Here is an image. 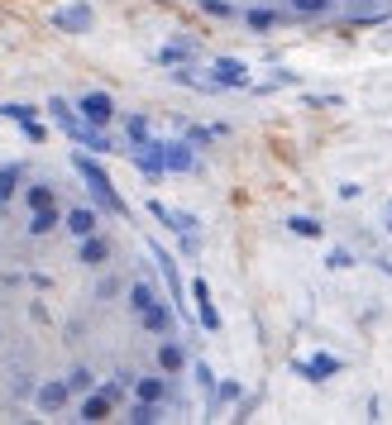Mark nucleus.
<instances>
[{
  "label": "nucleus",
  "instance_id": "4c0bfd02",
  "mask_svg": "<svg viewBox=\"0 0 392 425\" xmlns=\"http://www.w3.org/2000/svg\"><path fill=\"white\" fill-rule=\"evenodd\" d=\"M383 230H392V205H388V215H383Z\"/></svg>",
  "mask_w": 392,
  "mask_h": 425
},
{
  "label": "nucleus",
  "instance_id": "412c9836",
  "mask_svg": "<svg viewBox=\"0 0 392 425\" xmlns=\"http://www.w3.org/2000/svg\"><path fill=\"white\" fill-rule=\"evenodd\" d=\"M191 53H196V43H187V39H177V43H168L163 53H158V63H163V67H177V63H187Z\"/></svg>",
  "mask_w": 392,
  "mask_h": 425
},
{
  "label": "nucleus",
  "instance_id": "c756f323",
  "mask_svg": "<svg viewBox=\"0 0 392 425\" xmlns=\"http://www.w3.org/2000/svg\"><path fill=\"white\" fill-rule=\"evenodd\" d=\"M67 387H72V392H91V387H96L91 368H72V373H67Z\"/></svg>",
  "mask_w": 392,
  "mask_h": 425
},
{
  "label": "nucleus",
  "instance_id": "c9c22d12",
  "mask_svg": "<svg viewBox=\"0 0 392 425\" xmlns=\"http://www.w3.org/2000/svg\"><path fill=\"white\" fill-rule=\"evenodd\" d=\"M24 139H29V143H44L48 134H44V125H39V120H29V125H24Z\"/></svg>",
  "mask_w": 392,
  "mask_h": 425
},
{
  "label": "nucleus",
  "instance_id": "6ab92c4d",
  "mask_svg": "<svg viewBox=\"0 0 392 425\" xmlns=\"http://www.w3.org/2000/svg\"><path fill=\"white\" fill-rule=\"evenodd\" d=\"M24 205H29V210H44V205H58V191L48 187V182H34V187H24Z\"/></svg>",
  "mask_w": 392,
  "mask_h": 425
},
{
  "label": "nucleus",
  "instance_id": "39448f33",
  "mask_svg": "<svg viewBox=\"0 0 392 425\" xmlns=\"http://www.w3.org/2000/svg\"><path fill=\"white\" fill-rule=\"evenodd\" d=\"M77 111H81V120H86V125L106 129L110 115H115V101H110V91H86V96L77 101Z\"/></svg>",
  "mask_w": 392,
  "mask_h": 425
},
{
  "label": "nucleus",
  "instance_id": "aec40b11",
  "mask_svg": "<svg viewBox=\"0 0 392 425\" xmlns=\"http://www.w3.org/2000/svg\"><path fill=\"white\" fill-rule=\"evenodd\" d=\"M129 421H134V425H154V421H163V406H158V401H144V396H134Z\"/></svg>",
  "mask_w": 392,
  "mask_h": 425
},
{
  "label": "nucleus",
  "instance_id": "423d86ee",
  "mask_svg": "<svg viewBox=\"0 0 392 425\" xmlns=\"http://www.w3.org/2000/svg\"><path fill=\"white\" fill-rule=\"evenodd\" d=\"M163 163H168V173H196V143L191 139H163Z\"/></svg>",
  "mask_w": 392,
  "mask_h": 425
},
{
  "label": "nucleus",
  "instance_id": "c85d7f7f",
  "mask_svg": "<svg viewBox=\"0 0 392 425\" xmlns=\"http://www.w3.org/2000/svg\"><path fill=\"white\" fill-rule=\"evenodd\" d=\"M220 134H225V129H220V125H216V129H201V125H191V129H187V139L196 143V148H211V143H216Z\"/></svg>",
  "mask_w": 392,
  "mask_h": 425
},
{
  "label": "nucleus",
  "instance_id": "72a5a7b5",
  "mask_svg": "<svg viewBox=\"0 0 392 425\" xmlns=\"http://www.w3.org/2000/svg\"><path fill=\"white\" fill-rule=\"evenodd\" d=\"M235 396H239V382H220L216 396H211V406H216V401H235Z\"/></svg>",
  "mask_w": 392,
  "mask_h": 425
},
{
  "label": "nucleus",
  "instance_id": "58836bf2",
  "mask_svg": "<svg viewBox=\"0 0 392 425\" xmlns=\"http://www.w3.org/2000/svg\"><path fill=\"white\" fill-rule=\"evenodd\" d=\"M196 5H201V0H196Z\"/></svg>",
  "mask_w": 392,
  "mask_h": 425
},
{
  "label": "nucleus",
  "instance_id": "a211bd4d",
  "mask_svg": "<svg viewBox=\"0 0 392 425\" xmlns=\"http://www.w3.org/2000/svg\"><path fill=\"white\" fill-rule=\"evenodd\" d=\"M58 225H63V210H58V205H44V210L29 215V235H53Z\"/></svg>",
  "mask_w": 392,
  "mask_h": 425
},
{
  "label": "nucleus",
  "instance_id": "cd10ccee",
  "mask_svg": "<svg viewBox=\"0 0 392 425\" xmlns=\"http://www.w3.org/2000/svg\"><path fill=\"white\" fill-rule=\"evenodd\" d=\"M125 134H129V143H134V148H139V143H149V120H144V115H129Z\"/></svg>",
  "mask_w": 392,
  "mask_h": 425
},
{
  "label": "nucleus",
  "instance_id": "f704fd0d",
  "mask_svg": "<svg viewBox=\"0 0 392 425\" xmlns=\"http://www.w3.org/2000/svg\"><path fill=\"white\" fill-rule=\"evenodd\" d=\"M201 10H206V15H220V19H225V15H235V10H230L225 0H201Z\"/></svg>",
  "mask_w": 392,
  "mask_h": 425
},
{
  "label": "nucleus",
  "instance_id": "e433bc0d",
  "mask_svg": "<svg viewBox=\"0 0 392 425\" xmlns=\"http://www.w3.org/2000/svg\"><path fill=\"white\" fill-rule=\"evenodd\" d=\"M115 292H120V282H115V277H106V282L96 287V297H101V301H106V297H115Z\"/></svg>",
  "mask_w": 392,
  "mask_h": 425
},
{
  "label": "nucleus",
  "instance_id": "2eb2a0df",
  "mask_svg": "<svg viewBox=\"0 0 392 425\" xmlns=\"http://www.w3.org/2000/svg\"><path fill=\"white\" fill-rule=\"evenodd\" d=\"M77 258L86 263V268H101V263L110 258V244L101 235H86V239H81V249H77Z\"/></svg>",
  "mask_w": 392,
  "mask_h": 425
},
{
  "label": "nucleus",
  "instance_id": "9b49d317",
  "mask_svg": "<svg viewBox=\"0 0 392 425\" xmlns=\"http://www.w3.org/2000/svg\"><path fill=\"white\" fill-rule=\"evenodd\" d=\"M191 301H196V320H201V330H220V311H216V301H211V287L191 282Z\"/></svg>",
  "mask_w": 392,
  "mask_h": 425
},
{
  "label": "nucleus",
  "instance_id": "4be33fe9",
  "mask_svg": "<svg viewBox=\"0 0 392 425\" xmlns=\"http://www.w3.org/2000/svg\"><path fill=\"white\" fill-rule=\"evenodd\" d=\"M154 301H158V292H154L149 282H134V287H129V306H134V315H139V311H149Z\"/></svg>",
  "mask_w": 392,
  "mask_h": 425
},
{
  "label": "nucleus",
  "instance_id": "5701e85b",
  "mask_svg": "<svg viewBox=\"0 0 392 425\" xmlns=\"http://www.w3.org/2000/svg\"><path fill=\"white\" fill-rule=\"evenodd\" d=\"M244 24H249L253 34H268L278 24V10H244Z\"/></svg>",
  "mask_w": 392,
  "mask_h": 425
},
{
  "label": "nucleus",
  "instance_id": "6e6552de",
  "mask_svg": "<svg viewBox=\"0 0 392 425\" xmlns=\"http://www.w3.org/2000/svg\"><path fill=\"white\" fill-rule=\"evenodd\" d=\"M67 396H72L67 378H53V382H39V392H34V406L44 411V416H58V411L67 406Z\"/></svg>",
  "mask_w": 392,
  "mask_h": 425
},
{
  "label": "nucleus",
  "instance_id": "7ed1b4c3",
  "mask_svg": "<svg viewBox=\"0 0 392 425\" xmlns=\"http://www.w3.org/2000/svg\"><path fill=\"white\" fill-rule=\"evenodd\" d=\"M149 210H154V220H163L173 235H182V239H191L196 230H201V220H196L191 210H173V205H163V201H149Z\"/></svg>",
  "mask_w": 392,
  "mask_h": 425
},
{
  "label": "nucleus",
  "instance_id": "1a4fd4ad",
  "mask_svg": "<svg viewBox=\"0 0 392 425\" xmlns=\"http://www.w3.org/2000/svg\"><path fill=\"white\" fill-rule=\"evenodd\" d=\"M53 24L63 34H91L96 15H91V5H63V10H53Z\"/></svg>",
  "mask_w": 392,
  "mask_h": 425
},
{
  "label": "nucleus",
  "instance_id": "f03ea898",
  "mask_svg": "<svg viewBox=\"0 0 392 425\" xmlns=\"http://www.w3.org/2000/svg\"><path fill=\"white\" fill-rule=\"evenodd\" d=\"M149 253H154V263H158V272L168 277V301H173V311H187V287H182V272H177V258L163 244H149Z\"/></svg>",
  "mask_w": 392,
  "mask_h": 425
},
{
  "label": "nucleus",
  "instance_id": "dca6fc26",
  "mask_svg": "<svg viewBox=\"0 0 392 425\" xmlns=\"http://www.w3.org/2000/svg\"><path fill=\"white\" fill-rule=\"evenodd\" d=\"M110 406H115V396H110V392H86V401H81V416H77V421H106Z\"/></svg>",
  "mask_w": 392,
  "mask_h": 425
},
{
  "label": "nucleus",
  "instance_id": "393cba45",
  "mask_svg": "<svg viewBox=\"0 0 392 425\" xmlns=\"http://www.w3.org/2000/svg\"><path fill=\"white\" fill-rule=\"evenodd\" d=\"M134 396H144V401H163V396H168V382H163V378H139Z\"/></svg>",
  "mask_w": 392,
  "mask_h": 425
},
{
  "label": "nucleus",
  "instance_id": "f3484780",
  "mask_svg": "<svg viewBox=\"0 0 392 425\" xmlns=\"http://www.w3.org/2000/svg\"><path fill=\"white\" fill-rule=\"evenodd\" d=\"M19 182H24V163H5V168H0V205L15 201Z\"/></svg>",
  "mask_w": 392,
  "mask_h": 425
},
{
  "label": "nucleus",
  "instance_id": "473e14b6",
  "mask_svg": "<svg viewBox=\"0 0 392 425\" xmlns=\"http://www.w3.org/2000/svg\"><path fill=\"white\" fill-rule=\"evenodd\" d=\"M34 392H39V387H34L29 378H15V382H10V396H15V401H24V396H34Z\"/></svg>",
  "mask_w": 392,
  "mask_h": 425
},
{
  "label": "nucleus",
  "instance_id": "bb28decb",
  "mask_svg": "<svg viewBox=\"0 0 392 425\" xmlns=\"http://www.w3.org/2000/svg\"><path fill=\"white\" fill-rule=\"evenodd\" d=\"M292 10H297V15H330L335 0H292Z\"/></svg>",
  "mask_w": 392,
  "mask_h": 425
},
{
  "label": "nucleus",
  "instance_id": "f8f14e48",
  "mask_svg": "<svg viewBox=\"0 0 392 425\" xmlns=\"http://www.w3.org/2000/svg\"><path fill=\"white\" fill-rule=\"evenodd\" d=\"M158 368H163L168 378H177V373L187 368V349H182V339H163V344H158Z\"/></svg>",
  "mask_w": 392,
  "mask_h": 425
},
{
  "label": "nucleus",
  "instance_id": "b1692460",
  "mask_svg": "<svg viewBox=\"0 0 392 425\" xmlns=\"http://www.w3.org/2000/svg\"><path fill=\"white\" fill-rule=\"evenodd\" d=\"M287 230L301 239H321V220H311V215H287Z\"/></svg>",
  "mask_w": 392,
  "mask_h": 425
},
{
  "label": "nucleus",
  "instance_id": "4468645a",
  "mask_svg": "<svg viewBox=\"0 0 392 425\" xmlns=\"http://www.w3.org/2000/svg\"><path fill=\"white\" fill-rule=\"evenodd\" d=\"M63 225H67L77 239H86V235H96V230H101V215H96L91 205H77V210H67V215H63Z\"/></svg>",
  "mask_w": 392,
  "mask_h": 425
},
{
  "label": "nucleus",
  "instance_id": "ddd939ff",
  "mask_svg": "<svg viewBox=\"0 0 392 425\" xmlns=\"http://www.w3.org/2000/svg\"><path fill=\"white\" fill-rule=\"evenodd\" d=\"M139 325L149 334H168L173 330V306H168V301H154L149 311H139Z\"/></svg>",
  "mask_w": 392,
  "mask_h": 425
},
{
  "label": "nucleus",
  "instance_id": "a878e982",
  "mask_svg": "<svg viewBox=\"0 0 392 425\" xmlns=\"http://www.w3.org/2000/svg\"><path fill=\"white\" fill-rule=\"evenodd\" d=\"M0 115H5V120H15V125H29L34 115V106H24V101H5V106H0Z\"/></svg>",
  "mask_w": 392,
  "mask_h": 425
},
{
  "label": "nucleus",
  "instance_id": "0eeeda50",
  "mask_svg": "<svg viewBox=\"0 0 392 425\" xmlns=\"http://www.w3.org/2000/svg\"><path fill=\"white\" fill-rule=\"evenodd\" d=\"M134 153V168H139L149 182H158V177L168 173V163H163V139H149V143H139V148H129Z\"/></svg>",
  "mask_w": 392,
  "mask_h": 425
},
{
  "label": "nucleus",
  "instance_id": "7c9ffc66",
  "mask_svg": "<svg viewBox=\"0 0 392 425\" xmlns=\"http://www.w3.org/2000/svg\"><path fill=\"white\" fill-rule=\"evenodd\" d=\"M191 373H196V382H201L206 392L216 396V373H211V363H191Z\"/></svg>",
  "mask_w": 392,
  "mask_h": 425
},
{
  "label": "nucleus",
  "instance_id": "20e7f679",
  "mask_svg": "<svg viewBox=\"0 0 392 425\" xmlns=\"http://www.w3.org/2000/svg\"><path fill=\"white\" fill-rule=\"evenodd\" d=\"M345 363L335 359V354H316V359H292V373L297 378H306V382H326V378H335Z\"/></svg>",
  "mask_w": 392,
  "mask_h": 425
},
{
  "label": "nucleus",
  "instance_id": "9d476101",
  "mask_svg": "<svg viewBox=\"0 0 392 425\" xmlns=\"http://www.w3.org/2000/svg\"><path fill=\"white\" fill-rule=\"evenodd\" d=\"M211 77L220 86H249V63H239V58H216L211 63Z\"/></svg>",
  "mask_w": 392,
  "mask_h": 425
},
{
  "label": "nucleus",
  "instance_id": "2f4dec72",
  "mask_svg": "<svg viewBox=\"0 0 392 425\" xmlns=\"http://www.w3.org/2000/svg\"><path fill=\"white\" fill-rule=\"evenodd\" d=\"M326 263H330V268H354V253H349V249H330Z\"/></svg>",
  "mask_w": 392,
  "mask_h": 425
},
{
  "label": "nucleus",
  "instance_id": "f257e3e1",
  "mask_svg": "<svg viewBox=\"0 0 392 425\" xmlns=\"http://www.w3.org/2000/svg\"><path fill=\"white\" fill-rule=\"evenodd\" d=\"M72 168H77V177L86 182V191L96 196V205H101V210H110V215H129V205L120 201L115 182L106 177V168H101V163H96L91 153H72Z\"/></svg>",
  "mask_w": 392,
  "mask_h": 425
}]
</instances>
